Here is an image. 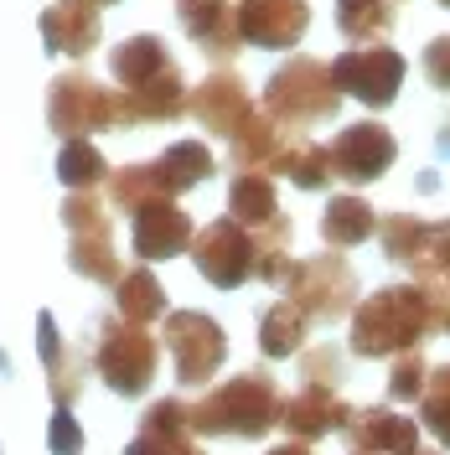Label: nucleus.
<instances>
[{"instance_id": "2", "label": "nucleus", "mask_w": 450, "mask_h": 455, "mask_svg": "<svg viewBox=\"0 0 450 455\" xmlns=\"http://www.w3.org/2000/svg\"><path fill=\"white\" fill-rule=\"evenodd\" d=\"M280 403L269 378H233L223 388L202 398L192 409V435H238V440H259L269 425H280Z\"/></svg>"}, {"instance_id": "15", "label": "nucleus", "mask_w": 450, "mask_h": 455, "mask_svg": "<svg viewBox=\"0 0 450 455\" xmlns=\"http://www.w3.org/2000/svg\"><path fill=\"white\" fill-rule=\"evenodd\" d=\"M187 243H192V223L166 197L145 202L135 212V254L141 259H171V254H181Z\"/></svg>"}, {"instance_id": "22", "label": "nucleus", "mask_w": 450, "mask_h": 455, "mask_svg": "<svg viewBox=\"0 0 450 455\" xmlns=\"http://www.w3.org/2000/svg\"><path fill=\"white\" fill-rule=\"evenodd\" d=\"M36 331H42V357H47V372H52V398L57 403H73L78 388H84V368H78V357L62 352L57 326H52V315L47 311H42V321H36Z\"/></svg>"}, {"instance_id": "38", "label": "nucleus", "mask_w": 450, "mask_h": 455, "mask_svg": "<svg viewBox=\"0 0 450 455\" xmlns=\"http://www.w3.org/2000/svg\"><path fill=\"white\" fill-rule=\"evenodd\" d=\"M269 455H310L306 440H295V445H280V451H269Z\"/></svg>"}, {"instance_id": "21", "label": "nucleus", "mask_w": 450, "mask_h": 455, "mask_svg": "<svg viewBox=\"0 0 450 455\" xmlns=\"http://www.w3.org/2000/svg\"><path fill=\"white\" fill-rule=\"evenodd\" d=\"M373 228H378V218H373V207H367L363 197H337L321 212V238H326L332 249L363 243V238H373Z\"/></svg>"}, {"instance_id": "6", "label": "nucleus", "mask_w": 450, "mask_h": 455, "mask_svg": "<svg viewBox=\"0 0 450 455\" xmlns=\"http://www.w3.org/2000/svg\"><path fill=\"white\" fill-rule=\"evenodd\" d=\"M332 78H337L342 93H358L367 109H389L398 99V84H404V57L394 47L363 42V47H352L332 62Z\"/></svg>"}, {"instance_id": "13", "label": "nucleus", "mask_w": 450, "mask_h": 455, "mask_svg": "<svg viewBox=\"0 0 450 455\" xmlns=\"http://www.w3.org/2000/svg\"><path fill=\"white\" fill-rule=\"evenodd\" d=\"M187 104V93H181V73H176V62H166L161 73H150L141 84H130L125 93H114V114H119V124H141V119H176Z\"/></svg>"}, {"instance_id": "36", "label": "nucleus", "mask_w": 450, "mask_h": 455, "mask_svg": "<svg viewBox=\"0 0 450 455\" xmlns=\"http://www.w3.org/2000/svg\"><path fill=\"white\" fill-rule=\"evenodd\" d=\"M420 68H424V78L446 93V88H450V36H435V42L424 47V62H420Z\"/></svg>"}, {"instance_id": "5", "label": "nucleus", "mask_w": 450, "mask_h": 455, "mask_svg": "<svg viewBox=\"0 0 450 455\" xmlns=\"http://www.w3.org/2000/svg\"><path fill=\"white\" fill-rule=\"evenodd\" d=\"M285 295H290L310 321H337V315L352 306L358 280H352V269H347L337 254H321V259H301V264H290V275H285Z\"/></svg>"}, {"instance_id": "25", "label": "nucleus", "mask_w": 450, "mask_h": 455, "mask_svg": "<svg viewBox=\"0 0 450 455\" xmlns=\"http://www.w3.org/2000/svg\"><path fill=\"white\" fill-rule=\"evenodd\" d=\"M306 326H310V315L285 295L275 311L264 315V337H259V347L269 352V357H290V352H301V341H306Z\"/></svg>"}, {"instance_id": "4", "label": "nucleus", "mask_w": 450, "mask_h": 455, "mask_svg": "<svg viewBox=\"0 0 450 455\" xmlns=\"http://www.w3.org/2000/svg\"><path fill=\"white\" fill-rule=\"evenodd\" d=\"M99 372H104V383L114 394L125 398L145 394V383L156 372V337H145V326L130 321V315L109 321L104 337H99Z\"/></svg>"}, {"instance_id": "20", "label": "nucleus", "mask_w": 450, "mask_h": 455, "mask_svg": "<svg viewBox=\"0 0 450 455\" xmlns=\"http://www.w3.org/2000/svg\"><path fill=\"white\" fill-rule=\"evenodd\" d=\"M156 197H176L171 192V176L161 171V161L156 166H125L109 176V202L119 207V212H141L145 202Z\"/></svg>"}, {"instance_id": "30", "label": "nucleus", "mask_w": 450, "mask_h": 455, "mask_svg": "<svg viewBox=\"0 0 450 455\" xmlns=\"http://www.w3.org/2000/svg\"><path fill=\"white\" fill-rule=\"evenodd\" d=\"M285 176L301 187V192H316V187H326L337 171H332V150H321V145L310 140H295V150H290V161H285Z\"/></svg>"}, {"instance_id": "11", "label": "nucleus", "mask_w": 450, "mask_h": 455, "mask_svg": "<svg viewBox=\"0 0 450 455\" xmlns=\"http://www.w3.org/2000/svg\"><path fill=\"white\" fill-rule=\"evenodd\" d=\"M306 21V0H238V31L249 47H295Z\"/></svg>"}, {"instance_id": "27", "label": "nucleus", "mask_w": 450, "mask_h": 455, "mask_svg": "<svg viewBox=\"0 0 450 455\" xmlns=\"http://www.w3.org/2000/svg\"><path fill=\"white\" fill-rule=\"evenodd\" d=\"M57 176H62L73 192H88V187H99V181L109 176V166H104V156L78 135V140L62 145V156H57Z\"/></svg>"}, {"instance_id": "3", "label": "nucleus", "mask_w": 450, "mask_h": 455, "mask_svg": "<svg viewBox=\"0 0 450 455\" xmlns=\"http://www.w3.org/2000/svg\"><path fill=\"white\" fill-rule=\"evenodd\" d=\"M342 104V88L332 78V68H321L316 57H295L285 62L280 73L269 78V93H264V109L280 119L285 130H301V124H316V119H332Z\"/></svg>"}, {"instance_id": "31", "label": "nucleus", "mask_w": 450, "mask_h": 455, "mask_svg": "<svg viewBox=\"0 0 450 455\" xmlns=\"http://www.w3.org/2000/svg\"><path fill=\"white\" fill-rule=\"evenodd\" d=\"M420 419L435 440L450 445V363L446 368H430V383H424V398H420Z\"/></svg>"}, {"instance_id": "14", "label": "nucleus", "mask_w": 450, "mask_h": 455, "mask_svg": "<svg viewBox=\"0 0 450 455\" xmlns=\"http://www.w3.org/2000/svg\"><path fill=\"white\" fill-rule=\"evenodd\" d=\"M347 440L358 455H414L420 425L414 419H398L389 409H363L347 419Z\"/></svg>"}, {"instance_id": "37", "label": "nucleus", "mask_w": 450, "mask_h": 455, "mask_svg": "<svg viewBox=\"0 0 450 455\" xmlns=\"http://www.w3.org/2000/svg\"><path fill=\"white\" fill-rule=\"evenodd\" d=\"M181 445H187V440H166V435H150V429H141V440H135L125 455H176Z\"/></svg>"}, {"instance_id": "1", "label": "nucleus", "mask_w": 450, "mask_h": 455, "mask_svg": "<svg viewBox=\"0 0 450 455\" xmlns=\"http://www.w3.org/2000/svg\"><path fill=\"white\" fill-rule=\"evenodd\" d=\"M450 295L430 284H389L378 295H367L352 315V352L358 357H398L414 352L435 326H446Z\"/></svg>"}, {"instance_id": "29", "label": "nucleus", "mask_w": 450, "mask_h": 455, "mask_svg": "<svg viewBox=\"0 0 450 455\" xmlns=\"http://www.w3.org/2000/svg\"><path fill=\"white\" fill-rule=\"evenodd\" d=\"M161 171L171 176V192H187V187H197V181L213 176V156H207L197 140H181L161 156Z\"/></svg>"}, {"instance_id": "32", "label": "nucleus", "mask_w": 450, "mask_h": 455, "mask_svg": "<svg viewBox=\"0 0 450 455\" xmlns=\"http://www.w3.org/2000/svg\"><path fill=\"white\" fill-rule=\"evenodd\" d=\"M424 228L420 218H409V212H394V218H383V249H389V259H398V264H409V259L420 254V243H424Z\"/></svg>"}, {"instance_id": "10", "label": "nucleus", "mask_w": 450, "mask_h": 455, "mask_svg": "<svg viewBox=\"0 0 450 455\" xmlns=\"http://www.w3.org/2000/svg\"><path fill=\"white\" fill-rule=\"evenodd\" d=\"M398 145L383 124H352L332 140V171L347 181H378L383 171L394 166Z\"/></svg>"}, {"instance_id": "18", "label": "nucleus", "mask_w": 450, "mask_h": 455, "mask_svg": "<svg viewBox=\"0 0 450 455\" xmlns=\"http://www.w3.org/2000/svg\"><path fill=\"white\" fill-rule=\"evenodd\" d=\"M192 114H197L207 130L218 135H238L249 124V99H244V84L228 78V73H213L207 84L192 93Z\"/></svg>"}, {"instance_id": "17", "label": "nucleus", "mask_w": 450, "mask_h": 455, "mask_svg": "<svg viewBox=\"0 0 450 455\" xmlns=\"http://www.w3.org/2000/svg\"><path fill=\"white\" fill-rule=\"evenodd\" d=\"M42 36L52 52H73L84 57L99 47V11L93 0H62V5H47L42 11Z\"/></svg>"}, {"instance_id": "7", "label": "nucleus", "mask_w": 450, "mask_h": 455, "mask_svg": "<svg viewBox=\"0 0 450 455\" xmlns=\"http://www.w3.org/2000/svg\"><path fill=\"white\" fill-rule=\"evenodd\" d=\"M192 259H197V269L213 284L233 290V284H244L259 275V238L238 218H228V223L202 228L197 243H192Z\"/></svg>"}, {"instance_id": "19", "label": "nucleus", "mask_w": 450, "mask_h": 455, "mask_svg": "<svg viewBox=\"0 0 450 455\" xmlns=\"http://www.w3.org/2000/svg\"><path fill=\"white\" fill-rule=\"evenodd\" d=\"M228 207H233V218L249 228V233L290 228L280 218V207H275V187H269L264 171H238V181H233V192H228Z\"/></svg>"}, {"instance_id": "40", "label": "nucleus", "mask_w": 450, "mask_h": 455, "mask_svg": "<svg viewBox=\"0 0 450 455\" xmlns=\"http://www.w3.org/2000/svg\"><path fill=\"white\" fill-rule=\"evenodd\" d=\"M176 455H202V451H197V445H192V440H187V445H181V451H176Z\"/></svg>"}, {"instance_id": "42", "label": "nucleus", "mask_w": 450, "mask_h": 455, "mask_svg": "<svg viewBox=\"0 0 450 455\" xmlns=\"http://www.w3.org/2000/svg\"><path fill=\"white\" fill-rule=\"evenodd\" d=\"M446 331H450V315H446Z\"/></svg>"}, {"instance_id": "34", "label": "nucleus", "mask_w": 450, "mask_h": 455, "mask_svg": "<svg viewBox=\"0 0 450 455\" xmlns=\"http://www.w3.org/2000/svg\"><path fill=\"white\" fill-rule=\"evenodd\" d=\"M62 218H68L73 233H104V228H109V212H104V202L93 197V187H88V192H73L68 207H62Z\"/></svg>"}, {"instance_id": "8", "label": "nucleus", "mask_w": 450, "mask_h": 455, "mask_svg": "<svg viewBox=\"0 0 450 455\" xmlns=\"http://www.w3.org/2000/svg\"><path fill=\"white\" fill-rule=\"evenodd\" d=\"M166 347H171V357H176V378L187 388L207 383L213 372L223 368V331L197 311L166 315Z\"/></svg>"}, {"instance_id": "12", "label": "nucleus", "mask_w": 450, "mask_h": 455, "mask_svg": "<svg viewBox=\"0 0 450 455\" xmlns=\"http://www.w3.org/2000/svg\"><path fill=\"white\" fill-rule=\"evenodd\" d=\"M352 419V409L337 398L332 383H310L295 398H285L280 403V425L295 435V440H321V435H332V429H347Z\"/></svg>"}, {"instance_id": "33", "label": "nucleus", "mask_w": 450, "mask_h": 455, "mask_svg": "<svg viewBox=\"0 0 450 455\" xmlns=\"http://www.w3.org/2000/svg\"><path fill=\"white\" fill-rule=\"evenodd\" d=\"M424 383H430L424 357L420 352H398L394 372H389V394H394L398 403H414V398H424Z\"/></svg>"}, {"instance_id": "26", "label": "nucleus", "mask_w": 450, "mask_h": 455, "mask_svg": "<svg viewBox=\"0 0 450 455\" xmlns=\"http://www.w3.org/2000/svg\"><path fill=\"white\" fill-rule=\"evenodd\" d=\"M171 57H166V42L161 36H130L125 47H114V78L130 88L141 84V78H150V73H161Z\"/></svg>"}, {"instance_id": "35", "label": "nucleus", "mask_w": 450, "mask_h": 455, "mask_svg": "<svg viewBox=\"0 0 450 455\" xmlns=\"http://www.w3.org/2000/svg\"><path fill=\"white\" fill-rule=\"evenodd\" d=\"M47 445H52V455H78L84 451V429H78V419H73L68 403H57L52 429H47Z\"/></svg>"}, {"instance_id": "16", "label": "nucleus", "mask_w": 450, "mask_h": 455, "mask_svg": "<svg viewBox=\"0 0 450 455\" xmlns=\"http://www.w3.org/2000/svg\"><path fill=\"white\" fill-rule=\"evenodd\" d=\"M176 11H181L187 36L202 42V52H213V57L238 52L244 31H238V11L233 5H223V0H176Z\"/></svg>"}, {"instance_id": "24", "label": "nucleus", "mask_w": 450, "mask_h": 455, "mask_svg": "<svg viewBox=\"0 0 450 455\" xmlns=\"http://www.w3.org/2000/svg\"><path fill=\"white\" fill-rule=\"evenodd\" d=\"M337 21L352 42H383L394 27V0H337Z\"/></svg>"}, {"instance_id": "43", "label": "nucleus", "mask_w": 450, "mask_h": 455, "mask_svg": "<svg viewBox=\"0 0 450 455\" xmlns=\"http://www.w3.org/2000/svg\"><path fill=\"white\" fill-rule=\"evenodd\" d=\"M440 5H450V0H440Z\"/></svg>"}, {"instance_id": "9", "label": "nucleus", "mask_w": 450, "mask_h": 455, "mask_svg": "<svg viewBox=\"0 0 450 455\" xmlns=\"http://www.w3.org/2000/svg\"><path fill=\"white\" fill-rule=\"evenodd\" d=\"M47 119H52V130H62L68 140H78L88 130H104V124H119L114 93L99 88L93 78H57L52 99H47Z\"/></svg>"}, {"instance_id": "28", "label": "nucleus", "mask_w": 450, "mask_h": 455, "mask_svg": "<svg viewBox=\"0 0 450 455\" xmlns=\"http://www.w3.org/2000/svg\"><path fill=\"white\" fill-rule=\"evenodd\" d=\"M68 259H73V269L88 275V280H104V284L125 280L119 264H114V249H109V228L104 233H73V254Z\"/></svg>"}, {"instance_id": "41", "label": "nucleus", "mask_w": 450, "mask_h": 455, "mask_svg": "<svg viewBox=\"0 0 450 455\" xmlns=\"http://www.w3.org/2000/svg\"><path fill=\"white\" fill-rule=\"evenodd\" d=\"M93 5H109V0H93Z\"/></svg>"}, {"instance_id": "39", "label": "nucleus", "mask_w": 450, "mask_h": 455, "mask_svg": "<svg viewBox=\"0 0 450 455\" xmlns=\"http://www.w3.org/2000/svg\"><path fill=\"white\" fill-rule=\"evenodd\" d=\"M430 290H440V295H450V264H446V275H440V280L430 284Z\"/></svg>"}, {"instance_id": "23", "label": "nucleus", "mask_w": 450, "mask_h": 455, "mask_svg": "<svg viewBox=\"0 0 450 455\" xmlns=\"http://www.w3.org/2000/svg\"><path fill=\"white\" fill-rule=\"evenodd\" d=\"M114 306H119V315H130V321L150 326L156 315H166V290L150 280L145 269H130V275L119 280V290H114Z\"/></svg>"}, {"instance_id": "44", "label": "nucleus", "mask_w": 450, "mask_h": 455, "mask_svg": "<svg viewBox=\"0 0 450 455\" xmlns=\"http://www.w3.org/2000/svg\"><path fill=\"white\" fill-rule=\"evenodd\" d=\"M414 455H420V451H414Z\"/></svg>"}]
</instances>
